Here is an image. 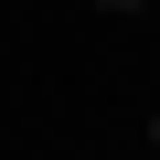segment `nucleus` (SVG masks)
I'll use <instances>...</instances> for the list:
<instances>
[]
</instances>
